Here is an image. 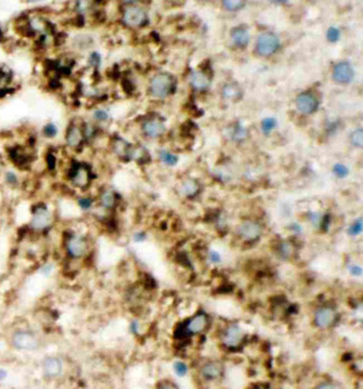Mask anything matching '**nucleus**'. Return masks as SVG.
I'll return each mask as SVG.
<instances>
[{"label": "nucleus", "instance_id": "1", "mask_svg": "<svg viewBox=\"0 0 363 389\" xmlns=\"http://www.w3.org/2000/svg\"><path fill=\"white\" fill-rule=\"evenodd\" d=\"M15 28L22 37L30 38L33 40L39 35L56 29L51 20L38 10H32L17 17Z\"/></svg>", "mask_w": 363, "mask_h": 389}, {"label": "nucleus", "instance_id": "2", "mask_svg": "<svg viewBox=\"0 0 363 389\" xmlns=\"http://www.w3.org/2000/svg\"><path fill=\"white\" fill-rule=\"evenodd\" d=\"M176 84V78L170 73H157L149 80L148 92L153 98H166L174 92Z\"/></svg>", "mask_w": 363, "mask_h": 389}, {"label": "nucleus", "instance_id": "3", "mask_svg": "<svg viewBox=\"0 0 363 389\" xmlns=\"http://www.w3.org/2000/svg\"><path fill=\"white\" fill-rule=\"evenodd\" d=\"M67 179L73 187L78 189H86L92 182L93 175L90 166L84 162L74 161L70 164L67 171Z\"/></svg>", "mask_w": 363, "mask_h": 389}, {"label": "nucleus", "instance_id": "4", "mask_svg": "<svg viewBox=\"0 0 363 389\" xmlns=\"http://www.w3.org/2000/svg\"><path fill=\"white\" fill-rule=\"evenodd\" d=\"M121 22L125 27L131 29H138L148 23V14L143 7L137 4L124 6L121 12Z\"/></svg>", "mask_w": 363, "mask_h": 389}, {"label": "nucleus", "instance_id": "5", "mask_svg": "<svg viewBox=\"0 0 363 389\" xmlns=\"http://www.w3.org/2000/svg\"><path fill=\"white\" fill-rule=\"evenodd\" d=\"M52 225V212L49 205L44 203H38L32 208V217L29 226L33 230L43 232Z\"/></svg>", "mask_w": 363, "mask_h": 389}, {"label": "nucleus", "instance_id": "6", "mask_svg": "<svg viewBox=\"0 0 363 389\" xmlns=\"http://www.w3.org/2000/svg\"><path fill=\"white\" fill-rule=\"evenodd\" d=\"M280 38L273 32H264L258 35L256 42V53L260 57H270L280 50Z\"/></svg>", "mask_w": 363, "mask_h": 389}, {"label": "nucleus", "instance_id": "7", "mask_svg": "<svg viewBox=\"0 0 363 389\" xmlns=\"http://www.w3.org/2000/svg\"><path fill=\"white\" fill-rule=\"evenodd\" d=\"M11 345L17 350L34 352L39 348L40 341L33 332L28 331V330H19V331H15L12 334Z\"/></svg>", "mask_w": 363, "mask_h": 389}, {"label": "nucleus", "instance_id": "8", "mask_svg": "<svg viewBox=\"0 0 363 389\" xmlns=\"http://www.w3.org/2000/svg\"><path fill=\"white\" fill-rule=\"evenodd\" d=\"M85 136L83 131V123L72 120L67 125L64 131V143L67 148L72 151H79L85 143Z\"/></svg>", "mask_w": 363, "mask_h": 389}, {"label": "nucleus", "instance_id": "9", "mask_svg": "<svg viewBox=\"0 0 363 389\" xmlns=\"http://www.w3.org/2000/svg\"><path fill=\"white\" fill-rule=\"evenodd\" d=\"M88 246H90V244H88L87 239L83 235H78V234L70 235L64 244L65 252L73 259L83 258L88 252Z\"/></svg>", "mask_w": 363, "mask_h": 389}, {"label": "nucleus", "instance_id": "10", "mask_svg": "<svg viewBox=\"0 0 363 389\" xmlns=\"http://www.w3.org/2000/svg\"><path fill=\"white\" fill-rule=\"evenodd\" d=\"M332 78L339 85H349L355 79V69L349 61H340L332 69Z\"/></svg>", "mask_w": 363, "mask_h": 389}, {"label": "nucleus", "instance_id": "11", "mask_svg": "<svg viewBox=\"0 0 363 389\" xmlns=\"http://www.w3.org/2000/svg\"><path fill=\"white\" fill-rule=\"evenodd\" d=\"M296 107L299 113L304 114V115H311L319 109L320 101L317 96L312 93L311 91H304L297 96Z\"/></svg>", "mask_w": 363, "mask_h": 389}, {"label": "nucleus", "instance_id": "12", "mask_svg": "<svg viewBox=\"0 0 363 389\" xmlns=\"http://www.w3.org/2000/svg\"><path fill=\"white\" fill-rule=\"evenodd\" d=\"M238 236L241 239L246 241H255L257 239H259V236L261 235V232H263V228H261L260 223L256 222V221L252 220H247L243 221L238 225L237 229Z\"/></svg>", "mask_w": 363, "mask_h": 389}, {"label": "nucleus", "instance_id": "13", "mask_svg": "<svg viewBox=\"0 0 363 389\" xmlns=\"http://www.w3.org/2000/svg\"><path fill=\"white\" fill-rule=\"evenodd\" d=\"M336 309L329 306H323L315 312V324L320 329H329L333 326L337 321Z\"/></svg>", "mask_w": 363, "mask_h": 389}, {"label": "nucleus", "instance_id": "14", "mask_svg": "<svg viewBox=\"0 0 363 389\" xmlns=\"http://www.w3.org/2000/svg\"><path fill=\"white\" fill-rule=\"evenodd\" d=\"M142 131H143L144 136L149 137V138H157L165 134L166 125L161 118L151 116V118L146 119L144 123L142 124Z\"/></svg>", "mask_w": 363, "mask_h": 389}, {"label": "nucleus", "instance_id": "15", "mask_svg": "<svg viewBox=\"0 0 363 389\" xmlns=\"http://www.w3.org/2000/svg\"><path fill=\"white\" fill-rule=\"evenodd\" d=\"M43 372L46 378L55 380L63 373V363L57 357H46L42 364Z\"/></svg>", "mask_w": 363, "mask_h": 389}, {"label": "nucleus", "instance_id": "16", "mask_svg": "<svg viewBox=\"0 0 363 389\" xmlns=\"http://www.w3.org/2000/svg\"><path fill=\"white\" fill-rule=\"evenodd\" d=\"M243 337H245L243 330L237 324H232L225 329L222 340L228 348H236L241 344Z\"/></svg>", "mask_w": 363, "mask_h": 389}, {"label": "nucleus", "instance_id": "17", "mask_svg": "<svg viewBox=\"0 0 363 389\" xmlns=\"http://www.w3.org/2000/svg\"><path fill=\"white\" fill-rule=\"evenodd\" d=\"M207 325H208V317L206 315V313L204 312L197 313L196 315H194V317H192V319H189V321L185 324L184 336L200 334V332H202L205 329H206Z\"/></svg>", "mask_w": 363, "mask_h": 389}, {"label": "nucleus", "instance_id": "18", "mask_svg": "<svg viewBox=\"0 0 363 389\" xmlns=\"http://www.w3.org/2000/svg\"><path fill=\"white\" fill-rule=\"evenodd\" d=\"M230 39L237 49H246L250 45L251 34L246 26H236L230 30Z\"/></svg>", "mask_w": 363, "mask_h": 389}, {"label": "nucleus", "instance_id": "19", "mask_svg": "<svg viewBox=\"0 0 363 389\" xmlns=\"http://www.w3.org/2000/svg\"><path fill=\"white\" fill-rule=\"evenodd\" d=\"M211 75H208L204 70H194L189 75V84L194 90L205 91L211 85Z\"/></svg>", "mask_w": 363, "mask_h": 389}, {"label": "nucleus", "instance_id": "20", "mask_svg": "<svg viewBox=\"0 0 363 389\" xmlns=\"http://www.w3.org/2000/svg\"><path fill=\"white\" fill-rule=\"evenodd\" d=\"M201 376L206 381H214L222 377L224 372V365L220 362H208L201 367Z\"/></svg>", "mask_w": 363, "mask_h": 389}, {"label": "nucleus", "instance_id": "21", "mask_svg": "<svg viewBox=\"0 0 363 389\" xmlns=\"http://www.w3.org/2000/svg\"><path fill=\"white\" fill-rule=\"evenodd\" d=\"M132 148V144L128 143L126 139H124L123 137H115V138L111 141V149H113L114 154L116 157H119L120 159L128 160V157H130V152Z\"/></svg>", "mask_w": 363, "mask_h": 389}, {"label": "nucleus", "instance_id": "22", "mask_svg": "<svg viewBox=\"0 0 363 389\" xmlns=\"http://www.w3.org/2000/svg\"><path fill=\"white\" fill-rule=\"evenodd\" d=\"M222 96L228 101L237 102L242 98L243 91L241 86L236 83H227L222 89Z\"/></svg>", "mask_w": 363, "mask_h": 389}, {"label": "nucleus", "instance_id": "23", "mask_svg": "<svg viewBox=\"0 0 363 389\" xmlns=\"http://www.w3.org/2000/svg\"><path fill=\"white\" fill-rule=\"evenodd\" d=\"M98 203L104 210H113L118 205V194L113 189H104L100 194Z\"/></svg>", "mask_w": 363, "mask_h": 389}, {"label": "nucleus", "instance_id": "24", "mask_svg": "<svg viewBox=\"0 0 363 389\" xmlns=\"http://www.w3.org/2000/svg\"><path fill=\"white\" fill-rule=\"evenodd\" d=\"M91 38L86 34H81V33H78V34L73 35L69 40V44L72 46V49H74L75 51H84V50L90 49L91 46Z\"/></svg>", "mask_w": 363, "mask_h": 389}, {"label": "nucleus", "instance_id": "25", "mask_svg": "<svg viewBox=\"0 0 363 389\" xmlns=\"http://www.w3.org/2000/svg\"><path fill=\"white\" fill-rule=\"evenodd\" d=\"M200 189H201L200 183L194 179L185 180V181H183V183L181 184V193L187 198L196 197V195L200 193Z\"/></svg>", "mask_w": 363, "mask_h": 389}, {"label": "nucleus", "instance_id": "26", "mask_svg": "<svg viewBox=\"0 0 363 389\" xmlns=\"http://www.w3.org/2000/svg\"><path fill=\"white\" fill-rule=\"evenodd\" d=\"M128 160H133V161L139 162V164H144V162L150 160V156H149L148 151L142 146H132L130 157Z\"/></svg>", "mask_w": 363, "mask_h": 389}, {"label": "nucleus", "instance_id": "27", "mask_svg": "<svg viewBox=\"0 0 363 389\" xmlns=\"http://www.w3.org/2000/svg\"><path fill=\"white\" fill-rule=\"evenodd\" d=\"M248 131L247 129L243 125H241L240 123L234 124L232 128L229 129V137L235 142H242L247 138Z\"/></svg>", "mask_w": 363, "mask_h": 389}, {"label": "nucleus", "instance_id": "28", "mask_svg": "<svg viewBox=\"0 0 363 389\" xmlns=\"http://www.w3.org/2000/svg\"><path fill=\"white\" fill-rule=\"evenodd\" d=\"M92 1L93 0H74V2H73V10H74L75 16L83 19L84 15L90 10Z\"/></svg>", "mask_w": 363, "mask_h": 389}, {"label": "nucleus", "instance_id": "29", "mask_svg": "<svg viewBox=\"0 0 363 389\" xmlns=\"http://www.w3.org/2000/svg\"><path fill=\"white\" fill-rule=\"evenodd\" d=\"M247 4V0H222L223 9L229 12H237Z\"/></svg>", "mask_w": 363, "mask_h": 389}, {"label": "nucleus", "instance_id": "30", "mask_svg": "<svg viewBox=\"0 0 363 389\" xmlns=\"http://www.w3.org/2000/svg\"><path fill=\"white\" fill-rule=\"evenodd\" d=\"M58 132H60V129H58L57 124L53 123V121H47L42 129V135L47 139H53L58 136Z\"/></svg>", "mask_w": 363, "mask_h": 389}, {"label": "nucleus", "instance_id": "31", "mask_svg": "<svg viewBox=\"0 0 363 389\" xmlns=\"http://www.w3.org/2000/svg\"><path fill=\"white\" fill-rule=\"evenodd\" d=\"M159 158L160 161H161L164 165H167V166H174V165H177V162H178L179 160L178 156L171 153L170 151H165V149L160 151Z\"/></svg>", "mask_w": 363, "mask_h": 389}, {"label": "nucleus", "instance_id": "32", "mask_svg": "<svg viewBox=\"0 0 363 389\" xmlns=\"http://www.w3.org/2000/svg\"><path fill=\"white\" fill-rule=\"evenodd\" d=\"M83 131H84V136H85V141H91V139L95 138L96 135H97L98 128H97V125H96V123L84 121Z\"/></svg>", "mask_w": 363, "mask_h": 389}, {"label": "nucleus", "instance_id": "33", "mask_svg": "<svg viewBox=\"0 0 363 389\" xmlns=\"http://www.w3.org/2000/svg\"><path fill=\"white\" fill-rule=\"evenodd\" d=\"M276 128H278V120L275 118H265L261 120L260 130L264 135H270Z\"/></svg>", "mask_w": 363, "mask_h": 389}, {"label": "nucleus", "instance_id": "34", "mask_svg": "<svg viewBox=\"0 0 363 389\" xmlns=\"http://www.w3.org/2000/svg\"><path fill=\"white\" fill-rule=\"evenodd\" d=\"M4 182L5 184L9 185V187L15 188L20 184V176L16 171H12V170H7L5 171L4 174Z\"/></svg>", "mask_w": 363, "mask_h": 389}, {"label": "nucleus", "instance_id": "35", "mask_svg": "<svg viewBox=\"0 0 363 389\" xmlns=\"http://www.w3.org/2000/svg\"><path fill=\"white\" fill-rule=\"evenodd\" d=\"M87 66L91 68H95V69H98L102 65V55H101L98 51H91L87 55Z\"/></svg>", "mask_w": 363, "mask_h": 389}, {"label": "nucleus", "instance_id": "36", "mask_svg": "<svg viewBox=\"0 0 363 389\" xmlns=\"http://www.w3.org/2000/svg\"><path fill=\"white\" fill-rule=\"evenodd\" d=\"M109 118H110L109 112L103 108H96L95 111L92 112V119L96 124L107 123V121L109 120Z\"/></svg>", "mask_w": 363, "mask_h": 389}, {"label": "nucleus", "instance_id": "37", "mask_svg": "<svg viewBox=\"0 0 363 389\" xmlns=\"http://www.w3.org/2000/svg\"><path fill=\"white\" fill-rule=\"evenodd\" d=\"M350 142L354 147L356 148H362L363 146V130L362 128H359L351 132L350 135Z\"/></svg>", "mask_w": 363, "mask_h": 389}, {"label": "nucleus", "instance_id": "38", "mask_svg": "<svg viewBox=\"0 0 363 389\" xmlns=\"http://www.w3.org/2000/svg\"><path fill=\"white\" fill-rule=\"evenodd\" d=\"M362 230H363V221L362 217H360L349 226V228H347V234L351 236H359L360 234L362 233Z\"/></svg>", "mask_w": 363, "mask_h": 389}, {"label": "nucleus", "instance_id": "39", "mask_svg": "<svg viewBox=\"0 0 363 389\" xmlns=\"http://www.w3.org/2000/svg\"><path fill=\"white\" fill-rule=\"evenodd\" d=\"M278 253L283 259L289 258L293 253V245L289 241H282V243L278 245Z\"/></svg>", "mask_w": 363, "mask_h": 389}, {"label": "nucleus", "instance_id": "40", "mask_svg": "<svg viewBox=\"0 0 363 389\" xmlns=\"http://www.w3.org/2000/svg\"><path fill=\"white\" fill-rule=\"evenodd\" d=\"M93 204H95V200L91 197H86V195L85 197H79L77 199L78 207L83 211H90L93 207Z\"/></svg>", "mask_w": 363, "mask_h": 389}, {"label": "nucleus", "instance_id": "41", "mask_svg": "<svg viewBox=\"0 0 363 389\" xmlns=\"http://www.w3.org/2000/svg\"><path fill=\"white\" fill-rule=\"evenodd\" d=\"M332 171H333L334 176L338 177V179H345V177L349 176V174H350L349 167H347L346 165L342 164V162H338V164L334 165Z\"/></svg>", "mask_w": 363, "mask_h": 389}, {"label": "nucleus", "instance_id": "42", "mask_svg": "<svg viewBox=\"0 0 363 389\" xmlns=\"http://www.w3.org/2000/svg\"><path fill=\"white\" fill-rule=\"evenodd\" d=\"M340 35H342V33H340V29L337 27H329L328 30H327V40H328L329 43H337L339 42L340 39Z\"/></svg>", "mask_w": 363, "mask_h": 389}, {"label": "nucleus", "instance_id": "43", "mask_svg": "<svg viewBox=\"0 0 363 389\" xmlns=\"http://www.w3.org/2000/svg\"><path fill=\"white\" fill-rule=\"evenodd\" d=\"M173 370L178 377H184L188 373V365L183 362H176L173 364Z\"/></svg>", "mask_w": 363, "mask_h": 389}, {"label": "nucleus", "instance_id": "44", "mask_svg": "<svg viewBox=\"0 0 363 389\" xmlns=\"http://www.w3.org/2000/svg\"><path fill=\"white\" fill-rule=\"evenodd\" d=\"M46 166L50 171H53L57 167V157L52 152H49L46 154Z\"/></svg>", "mask_w": 363, "mask_h": 389}, {"label": "nucleus", "instance_id": "45", "mask_svg": "<svg viewBox=\"0 0 363 389\" xmlns=\"http://www.w3.org/2000/svg\"><path fill=\"white\" fill-rule=\"evenodd\" d=\"M53 271H55V266H53L52 263L43 264V266L40 267V269H39L40 274H42V275H44V276H50L53 273Z\"/></svg>", "mask_w": 363, "mask_h": 389}, {"label": "nucleus", "instance_id": "46", "mask_svg": "<svg viewBox=\"0 0 363 389\" xmlns=\"http://www.w3.org/2000/svg\"><path fill=\"white\" fill-rule=\"evenodd\" d=\"M309 218H310L311 223L315 227H321L322 222H323V216L320 215V213H310Z\"/></svg>", "mask_w": 363, "mask_h": 389}, {"label": "nucleus", "instance_id": "47", "mask_svg": "<svg viewBox=\"0 0 363 389\" xmlns=\"http://www.w3.org/2000/svg\"><path fill=\"white\" fill-rule=\"evenodd\" d=\"M347 269H349V273L352 276H356V278L362 276V267L359 266V264H350Z\"/></svg>", "mask_w": 363, "mask_h": 389}, {"label": "nucleus", "instance_id": "48", "mask_svg": "<svg viewBox=\"0 0 363 389\" xmlns=\"http://www.w3.org/2000/svg\"><path fill=\"white\" fill-rule=\"evenodd\" d=\"M208 261L213 264L220 263V261H222V256H220V253L218 252V251H210V252H208Z\"/></svg>", "mask_w": 363, "mask_h": 389}, {"label": "nucleus", "instance_id": "49", "mask_svg": "<svg viewBox=\"0 0 363 389\" xmlns=\"http://www.w3.org/2000/svg\"><path fill=\"white\" fill-rule=\"evenodd\" d=\"M146 239H147L146 232H137L133 234V240L136 241V243H143V241H146Z\"/></svg>", "mask_w": 363, "mask_h": 389}, {"label": "nucleus", "instance_id": "50", "mask_svg": "<svg viewBox=\"0 0 363 389\" xmlns=\"http://www.w3.org/2000/svg\"><path fill=\"white\" fill-rule=\"evenodd\" d=\"M139 327H141V325H139V321H137V320H133V321H131L130 331L132 332V334H138Z\"/></svg>", "mask_w": 363, "mask_h": 389}, {"label": "nucleus", "instance_id": "51", "mask_svg": "<svg viewBox=\"0 0 363 389\" xmlns=\"http://www.w3.org/2000/svg\"><path fill=\"white\" fill-rule=\"evenodd\" d=\"M291 230L296 234H300L301 233L300 225H298V223H293V225L291 226Z\"/></svg>", "mask_w": 363, "mask_h": 389}, {"label": "nucleus", "instance_id": "52", "mask_svg": "<svg viewBox=\"0 0 363 389\" xmlns=\"http://www.w3.org/2000/svg\"><path fill=\"white\" fill-rule=\"evenodd\" d=\"M27 5H39L43 4V2L47 1V0H23Z\"/></svg>", "mask_w": 363, "mask_h": 389}, {"label": "nucleus", "instance_id": "53", "mask_svg": "<svg viewBox=\"0 0 363 389\" xmlns=\"http://www.w3.org/2000/svg\"><path fill=\"white\" fill-rule=\"evenodd\" d=\"M124 6H128V5H134L138 2V0H119Z\"/></svg>", "mask_w": 363, "mask_h": 389}, {"label": "nucleus", "instance_id": "54", "mask_svg": "<svg viewBox=\"0 0 363 389\" xmlns=\"http://www.w3.org/2000/svg\"><path fill=\"white\" fill-rule=\"evenodd\" d=\"M7 377V371L5 368H0V382L6 380Z\"/></svg>", "mask_w": 363, "mask_h": 389}, {"label": "nucleus", "instance_id": "55", "mask_svg": "<svg viewBox=\"0 0 363 389\" xmlns=\"http://www.w3.org/2000/svg\"><path fill=\"white\" fill-rule=\"evenodd\" d=\"M269 2H271V4H276V5H282L287 2V0H268Z\"/></svg>", "mask_w": 363, "mask_h": 389}, {"label": "nucleus", "instance_id": "56", "mask_svg": "<svg viewBox=\"0 0 363 389\" xmlns=\"http://www.w3.org/2000/svg\"><path fill=\"white\" fill-rule=\"evenodd\" d=\"M4 40H5V33H4V30H2V28L0 27V44H1Z\"/></svg>", "mask_w": 363, "mask_h": 389}, {"label": "nucleus", "instance_id": "57", "mask_svg": "<svg viewBox=\"0 0 363 389\" xmlns=\"http://www.w3.org/2000/svg\"><path fill=\"white\" fill-rule=\"evenodd\" d=\"M320 388H323V387H334L333 385H331V383H324V385H320L319 386Z\"/></svg>", "mask_w": 363, "mask_h": 389}]
</instances>
